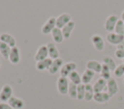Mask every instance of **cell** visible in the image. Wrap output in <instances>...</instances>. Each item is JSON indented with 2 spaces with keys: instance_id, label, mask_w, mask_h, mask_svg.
Wrapping results in <instances>:
<instances>
[{
  "instance_id": "obj_36",
  "label": "cell",
  "mask_w": 124,
  "mask_h": 109,
  "mask_svg": "<svg viewBox=\"0 0 124 109\" xmlns=\"http://www.w3.org/2000/svg\"><path fill=\"white\" fill-rule=\"evenodd\" d=\"M123 64H124V59H123Z\"/></svg>"
},
{
  "instance_id": "obj_16",
  "label": "cell",
  "mask_w": 124,
  "mask_h": 109,
  "mask_svg": "<svg viewBox=\"0 0 124 109\" xmlns=\"http://www.w3.org/2000/svg\"><path fill=\"white\" fill-rule=\"evenodd\" d=\"M8 103L10 104V106L13 109H22L24 107V101L21 98H19L17 96H15V95H13L9 99Z\"/></svg>"
},
{
  "instance_id": "obj_35",
  "label": "cell",
  "mask_w": 124,
  "mask_h": 109,
  "mask_svg": "<svg viewBox=\"0 0 124 109\" xmlns=\"http://www.w3.org/2000/svg\"><path fill=\"white\" fill-rule=\"evenodd\" d=\"M1 64H2V62H1V59H0V67H1Z\"/></svg>"
},
{
  "instance_id": "obj_31",
  "label": "cell",
  "mask_w": 124,
  "mask_h": 109,
  "mask_svg": "<svg viewBox=\"0 0 124 109\" xmlns=\"http://www.w3.org/2000/svg\"><path fill=\"white\" fill-rule=\"evenodd\" d=\"M113 74H114L115 77H118V78L124 76V64L123 63L120 64V65H118L115 68V69L113 70Z\"/></svg>"
},
{
  "instance_id": "obj_24",
  "label": "cell",
  "mask_w": 124,
  "mask_h": 109,
  "mask_svg": "<svg viewBox=\"0 0 124 109\" xmlns=\"http://www.w3.org/2000/svg\"><path fill=\"white\" fill-rule=\"evenodd\" d=\"M68 79L71 83H74L75 85H78V84H81V76L80 74L77 71V70H74L72 71L69 76H68Z\"/></svg>"
},
{
  "instance_id": "obj_9",
  "label": "cell",
  "mask_w": 124,
  "mask_h": 109,
  "mask_svg": "<svg viewBox=\"0 0 124 109\" xmlns=\"http://www.w3.org/2000/svg\"><path fill=\"white\" fill-rule=\"evenodd\" d=\"M70 21H72V16L70 14H67V13L61 14L56 17V27L59 29H62Z\"/></svg>"
},
{
  "instance_id": "obj_10",
  "label": "cell",
  "mask_w": 124,
  "mask_h": 109,
  "mask_svg": "<svg viewBox=\"0 0 124 109\" xmlns=\"http://www.w3.org/2000/svg\"><path fill=\"white\" fill-rule=\"evenodd\" d=\"M118 84L114 78L111 77L108 80H107V92L110 96L115 95L118 93Z\"/></svg>"
},
{
  "instance_id": "obj_34",
  "label": "cell",
  "mask_w": 124,
  "mask_h": 109,
  "mask_svg": "<svg viewBox=\"0 0 124 109\" xmlns=\"http://www.w3.org/2000/svg\"><path fill=\"white\" fill-rule=\"evenodd\" d=\"M120 19H122V20L124 21V11H123L122 14H121V17H120Z\"/></svg>"
},
{
  "instance_id": "obj_28",
  "label": "cell",
  "mask_w": 124,
  "mask_h": 109,
  "mask_svg": "<svg viewBox=\"0 0 124 109\" xmlns=\"http://www.w3.org/2000/svg\"><path fill=\"white\" fill-rule=\"evenodd\" d=\"M100 74H101V78H104L105 80H108L109 78H111V70L104 64L102 66V69H101Z\"/></svg>"
},
{
  "instance_id": "obj_5",
  "label": "cell",
  "mask_w": 124,
  "mask_h": 109,
  "mask_svg": "<svg viewBox=\"0 0 124 109\" xmlns=\"http://www.w3.org/2000/svg\"><path fill=\"white\" fill-rule=\"evenodd\" d=\"M91 42L94 46V48L97 51H103L105 48V41L103 37L99 34H94L91 37Z\"/></svg>"
},
{
  "instance_id": "obj_25",
  "label": "cell",
  "mask_w": 124,
  "mask_h": 109,
  "mask_svg": "<svg viewBox=\"0 0 124 109\" xmlns=\"http://www.w3.org/2000/svg\"><path fill=\"white\" fill-rule=\"evenodd\" d=\"M95 95L94 89H93V85L90 84H86L85 85V95H84V100L86 101H90L93 99Z\"/></svg>"
},
{
  "instance_id": "obj_14",
  "label": "cell",
  "mask_w": 124,
  "mask_h": 109,
  "mask_svg": "<svg viewBox=\"0 0 124 109\" xmlns=\"http://www.w3.org/2000/svg\"><path fill=\"white\" fill-rule=\"evenodd\" d=\"M86 68L90 69L92 71H94L95 73H100L101 69H102V66L103 64L97 60H89L86 62Z\"/></svg>"
},
{
  "instance_id": "obj_17",
  "label": "cell",
  "mask_w": 124,
  "mask_h": 109,
  "mask_svg": "<svg viewBox=\"0 0 124 109\" xmlns=\"http://www.w3.org/2000/svg\"><path fill=\"white\" fill-rule=\"evenodd\" d=\"M47 46V51H48V57L52 60L59 58V51L58 48L55 44V42H48L46 44Z\"/></svg>"
},
{
  "instance_id": "obj_29",
  "label": "cell",
  "mask_w": 124,
  "mask_h": 109,
  "mask_svg": "<svg viewBox=\"0 0 124 109\" xmlns=\"http://www.w3.org/2000/svg\"><path fill=\"white\" fill-rule=\"evenodd\" d=\"M77 86L78 85H75L74 83H71L70 82V85H69V89H68V95L73 98V99H77Z\"/></svg>"
},
{
  "instance_id": "obj_12",
  "label": "cell",
  "mask_w": 124,
  "mask_h": 109,
  "mask_svg": "<svg viewBox=\"0 0 124 109\" xmlns=\"http://www.w3.org/2000/svg\"><path fill=\"white\" fill-rule=\"evenodd\" d=\"M63 65H64V61H63L62 58L59 57L57 59H54V60H52V63H51V65H50V67H49L47 71L50 74H55L60 70V68H62Z\"/></svg>"
},
{
  "instance_id": "obj_33",
  "label": "cell",
  "mask_w": 124,
  "mask_h": 109,
  "mask_svg": "<svg viewBox=\"0 0 124 109\" xmlns=\"http://www.w3.org/2000/svg\"><path fill=\"white\" fill-rule=\"evenodd\" d=\"M0 109H13L8 102H2L0 101Z\"/></svg>"
},
{
  "instance_id": "obj_13",
  "label": "cell",
  "mask_w": 124,
  "mask_h": 109,
  "mask_svg": "<svg viewBox=\"0 0 124 109\" xmlns=\"http://www.w3.org/2000/svg\"><path fill=\"white\" fill-rule=\"evenodd\" d=\"M0 41L5 42L6 44H8L11 48L16 46V41L15 37L12 36L9 33H2V34H0Z\"/></svg>"
},
{
  "instance_id": "obj_15",
  "label": "cell",
  "mask_w": 124,
  "mask_h": 109,
  "mask_svg": "<svg viewBox=\"0 0 124 109\" xmlns=\"http://www.w3.org/2000/svg\"><path fill=\"white\" fill-rule=\"evenodd\" d=\"M110 95H108V92H101V93H95L94 95V97H93V100L97 103H106L108 102L109 99H110Z\"/></svg>"
},
{
  "instance_id": "obj_20",
  "label": "cell",
  "mask_w": 124,
  "mask_h": 109,
  "mask_svg": "<svg viewBox=\"0 0 124 109\" xmlns=\"http://www.w3.org/2000/svg\"><path fill=\"white\" fill-rule=\"evenodd\" d=\"M75 21H70L69 23H67L61 30H62V33H63V36H64V39H66V40H68V39H70V37H71V34H72V32H73V30H74V28H75Z\"/></svg>"
},
{
  "instance_id": "obj_21",
  "label": "cell",
  "mask_w": 124,
  "mask_h": 109,
  "mask_svg": "<svg viewBox=\"0 0 124 109\" xmlns=\"http://www.w3.org/2000/svg\"><path fill=\"white\" fill-rule=\"evenodd\" d=\"M51 37H52V40L55 43H61L64 40V36H63V33H62V30L55 27L52 32H51Z\"/></svg>"
},
{
  "instance_id": "obj_19",
  "label": "cell",
  "mask_w": 124,
  "mask_h": 109,
  "mask_svg": "<svg viewBox=\"0 0 124 109\" xmlns=\"http://www.w3.org/2000/svg\"><path fill=\"white\" fill-rule=\"evenodd\" d=\"M93 89L95 93H101L104 92L105 89H107V80H105L104 78H99L97 79V81L93 84Z\"/></svg>"
},
{
  "instance_id": "obj_1",
  "label": "cell",
  "mask_w": 124,
  "mask_h": 109,
  "mask_svg": "<svg viewBox=\"0 0 124 109\" xmlns=\"http://www.w3.org/2000/svg\"><path fill=\"white\" fill-rule=\"evenodd\" d=\"M56 27V17L54 16H50L42 26L41 28V32L44 35H48L51 34L52 30Z\"/></svg>"
},
{
  "instance_id": "obj_32",
  "label": "cell",
  "mask_w": 124,
  "mask_h": 109,
  "mask_svg": "<svg viewBox=\"0 0 124 109\" xmlns=\"http://www.w3.org/2000/svg\"><path fill=\"white\" fill-rule=\"evenodd\" d=\"M114 55L116 58L118 59H124V48H120V49H116L114 52Z\"/></svg>"
},
{
  "instance_id": "obj_4",
  "label": "cell",
  "mask_w": 124,
  "mask_h": 109,
  "mask_svg": "<svg viewBox=\"0 0 124 109\" xmlns=\"http://www.w3.org/2000/svg\"><path fill=\"white\" fill-rule=\"evenodd\" d=\"M118 19H119V18H118L117 15H115V14H110V15H108V16L106 18L105 23H104V28H105V30L108 31V33L113 32V31H114V27H115V25H116Z\"/></svg>"
},
{
  "instance_id": "obj_8",
  "label": "cell",
  "mask_w": 124,
  "mask_h": 109,
  "mask_svg": "<svg viewBox=\"0 0 124 109\" xmlns=\"http://www.w3.org/2000/svg\"><path fill=\"white\" fill-rule=\"evenodd\" d=\"M46 58H48L47 46H46V44H42L37 49V51L35 53V56H34V59H35L36 62H38V61H42V60L46 59Z\"/></svg>"
},
{
  "instance_id": "obj_7",
  "label": "cell",
  "mask_w": 124,
  "mask_h": 109,
  "mask_svg": "<svg viewBox=\"0 0 124 109\" xmlns=\"http://www.w3.org/2000/svg\"><path fill=\"white\" fill-rule=\"evenodd\" d=\"M107 41H108V43L113 44V45H118L120 44L123 40H124V35H120V34H116L115 32H110L107 35L106 37Z\"/></svg>"
},
{
  "instance_id": "obj_11",
  "label": "cell",
  "mask_w": 124,
  "mask_h": 109,
  "mask_svg": "<svg viewBox=\"0 0 124 109\" xmlns=\"http://www.w3.org/2000/svg\"><path fill=\"white\" fill-rule=\"evenodd\" d=\"M8 60L13 65H16V64L19 63V61H20V50L17 46H15V47L11 48V52H10Z\"/></svg>"
},
{
  "instance_id": "obj_27",
  "label": "cell",
  "mask_w": 124,
  "mask_h": 109,
  "mask_svg": "<svg viewBox=\"0 0 124 109\" xmlns=\"http://www.w3.org/2000/svg\"><path fill=\"white\" fill-rule=\"evenodd\" d=\"M85 95V85L84 84H78L77 86V99L82 100L84 99Z\"/></svg>"
},
{
  "instance_id": "obj_37",
  "label": "cell",
  "mask_w": 124,
  "mask_h": 109,
  "mask_svg": "<svg viewBox=\"0 0 124 109\" xmlns=\"http://www.w3.org/2000/svg\"><path fill=\"white\" fill-rule=\"evenodd\" d=\"M123 84H124V79H123Z\"/></svg>"
},
{
  "instance_id": "obj_18",
  "label": "cell",
  "mask_w": 124,
  "mask_h": 109,
  "mask_svg": "<svg viewBox=\"0 0 124 109\" xmlns=\"http://www.w3.org/2000/svg\"><path fill=\"white\" fill-rule=\"evenodd\" d=\"M51 63H52V59H50L49 57L46 59H44L42 61H38V62H36V68L40 71L48 70Z\"/></svg>"
},
{
  "instance_id": "obj_22",
  "label": "cell",
  "mask_w": 124,
  "mask_h": 109,
  "mask_svg": "<svg viewBox=\"0 0 124 109\" xmlns=\"http://www.w3.org/2000/svg\"><path fill=\"white\" fill-rule=\"evenodd\" d=\"M94 75H95V72H94V71H92V70L86 68V69L83 71L82 75H81V83L84 84V85L90 84V82H91V80L93 79Z\"/></svg>"
},
{
  "instance_id": "obj_6",
  "label": "cell",
  "mask_w": 124,
  "mask_h": 109,
  "mask_svg": "<svg viewBox=\"0 0 124 109\" xmlns=\"http://www.w3.org/2000/svg\"><path fill=\"white\" fill-rule=\"evenodd\" d=\"M76 69H77V64L75 62H68V63L64 64L62 66V68H60V70H59L60 76H62V77H68L69 74L72 71L76 70Z\"/></svg>"
},
{
  "instance_id": "obj_23",
  "label": "cell",
  "mask_w": 124,
  "mask_h": 109,
  "mask_svg": "<svg viewBox=\"0 0 124 109\" xmlns=\"http://www.w3.org/2000/svg\"><path fill=\"white\" fill-rule=\"evenodd\" d=\"M102 64H104V65H106L111 71H113L114 69H115V68L117 67V65H116V63H115V61L110 57V56H108V55H106V56H104L103 57V59H102Z\"/></svg>"
},
{
  "instance_id": "obj_30",
  "label": "cell",
  "mask_w": 124,
  "mask_h": 109,
  "mask_svg": "<svg viewBox=\"0 0 124 109\" xmlns=\"http://www.w3.org/2000/svg\"><path fill=\"white\" fill-rule=\"evenodd\" d=\"M114 32L116 34H120V35H124V21L122 19H118L115 27H114Z\"/></svg>"
},
{
  "instance_id": "obj_3",
  "label": "cell",
  "mask_w": 124,
  "mask_h": 109,
  "mask_svg": "<svg viewBox=\"0 0 124 109\" xmlns=\"http://www.w3.org/2000/svg\"><path fill=\"white\" fill-rule=\"evenodd\" d=\"M13 96V88L9 84H5L2 86L0 90V101L8 102L9 99Z\"/></svg>"
},
{
  "instance_id": "obj_26",
  "label": "cell",
  "mask_w": 124,
  "mask_h": 109,
  "mask_svg": "<svg viewBox=\"0 0 124 109\" xmlns=\"http://www.w3.org/2000/svg\"><path fill=\"white\" fill-rule=\"evenodd\" d=\"M11 52V47L6 44L5 42L0 41V54L2 57H4V59H9V55Z\"/></svg>"
},
{
  "instance_id": "obj_2",
  "label": "cell",
  "mask_w": 124,
  "mask_h": 109,
  "mask_svg": "<svg viewBox=\"0 0 124 109\" xmlns=\"http://www.w3.org/2000/svg\"><path fill=\"white\" fill-rule=\"evenodd\" d=\"M57 91L59 94L65 95L68 94V89H69V85H70V81L68 79V77H62L60 76L57 79Z\"/></svg>"
}]
</instances>
